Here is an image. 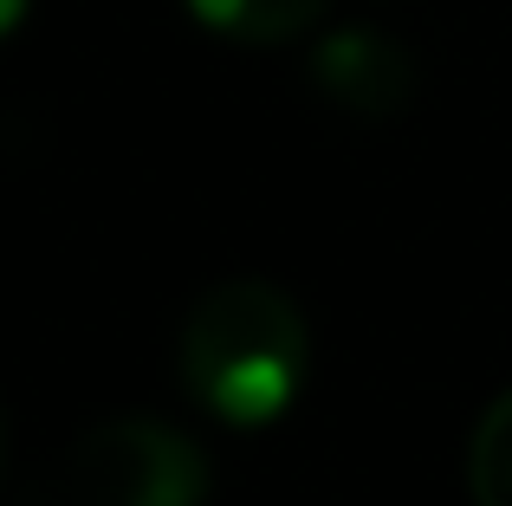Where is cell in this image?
I'll return each mask as SVG.
<instances>
[{
	"label": "cell",
	"instance_id": "1",
	"mask_svg": "<svg viewBox=\"0 0 512 506\" xmlns=\"http://www.w3.org/2000/svg\"><path fill=\"white\" fill-rule=\"evenodd\" d=\"M175 364L208 416L260 429L299 403L312 377V331L273 279H221L182 318Z\"/></svg>",
	"mask_w": 512,
	"mask_h": 506
},
{
	"label": "cell",
	"instance_id": "2",
	"mask_svg": "<svg viewBox=\"0 0 512 506\" xmlns=\"http://www.w3.org/2000/svg\"><path fill=\"white\" fill-rule=\"evenodd\" d=\"M65 494H72V506H201L208 500V455L169 422L117 416L72 442Z\"/></svg>",
	"mask_w": 512,
	"mask_h": 506
},
{
	"label": "cell",
	"instance_id": "3",
	"mask_svg": "<svg viewBox=\"0 0 512 506\" xmlns=\"http://www.w3.org/2000/svg\"><path fill=\"white\" fill-rule=\"evenodd\" d=\"M312 85L338 104L344 117H363V124H383V117H402L422 91V72H415L409 46L376 26H338V33L318 39L312 52Z\"/></svg>",
	"mask_w": 512,
	"mask_h": 506
},
{
	"label": "cell",
	"instance_id": "4",
	"mask_svg": "<svg viewBox=\"0 0 512 506\" xmlns=\"http://www.w3.org/2000/svg\"><path fill=\"white\" fill-rule=\"evenodd\" d=\"M325 7L331 0H188V13L208 33L240 39V46H286V39L312 33Z\"/></svg>",
	"mask_w": 512,
	"mask_h": 506
},
{
	"label": "cell",
	"instance_id": "5",
	"mask_svg": "<svg viewBox=\"0 0 512 506\" xmlns=\"http://www.w3.org/2000/svg\"><path fill=\"white\" fill-rule=\"evenodd\" d=\"M467 494H474V506H512V390H500L474 422Z\"/></svg>",
	"mask_w": 512,
	"mask_h": 506
},
{
	"label": "cell",
	"instance_id": "6",
	"mask_svg": "<svg viewBox=\"0 0 512 506\" xmlns=\"http://www.w3.org/2000/svg\"><path fill=\"white\" fill-rule=\"evenodd\" d=\"M20 20H26V0H0V39H7Z\"/></svg>",
	"mask_w": 512,
	"mask_h": 506
},
{
	"label": "cell",
	"instance_id": "7",
	"mask_svg": "<svg viewBox=\"0 0 512 506\" xmlns=\"http://www.w3.org/2000/svg\"><path fill=\"white\" fill-rule=\"evenodd\" d=\"M7 461H13V422H7V409H0V474H7Z\"/></svg>",
	"mask_w": 512,
	"mask_h": 506
}]
</instances>
